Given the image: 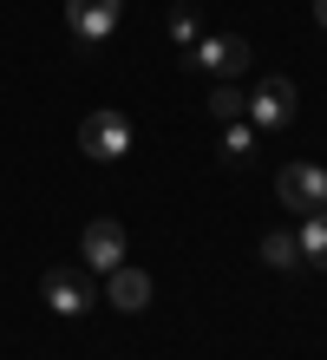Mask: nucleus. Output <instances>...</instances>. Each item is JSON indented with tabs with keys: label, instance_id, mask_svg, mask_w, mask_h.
<instances>
[{
	"label": "nucleus",
	"instance_id": "nucleus-1",
	"mask_svg": "<svg viewBox=\"0 0 327 360\" xmlns=\"http://www.w3.org/2000/svg\"><path fill=\"white\" fill-rule=\"evenodd\" d=\"M184 72L243 79V72H249V39H243V33H203L196 46H184Z\"/></svg>",
	"mask_w": 327,
	"mask_h": 360
},
{
	"label": "nucleus",
	"instance_id": "nucleus-2",
	"mask_svg": "<svg viewBox=\"0 0 327 360\" xmlns=\"http://www.w3.org/2000/svg\"><path fill=\"white\" fill-rule=\"evenodd\" d=\"M79 151L92 158V164H118V158H131V118L118 112V105L92 112V118L79 124Z\"/></svg>",
	"mask_w": 327,
	"mask_h": 360
},
{
	"label": "nucleus",
	"instance_id": "nucleus-3",
	"mask_svg": "<svg viewBox=\"0 0 327 360\" xmlns=\"http://www.w3.org/2000/svg\"><path fill=\"white\" fill-rule=\"evenodd\" d=\"M295 105H301L295 79L269 72V79H255V92H249V124H255V131H281V124L295 118Z\"/></svg>",
	"mask_w": 327,
	"mask_h": 360
},
{
	"label": "nucleus",
	"instance_id": "nucleus-4",
	"mask_svg": "<svg viewBox=\"0 0 327 360\" xmlns=\"http://www.w3.org/2000/svg\"><path fill=\"white\" fill-rule=\"evenodd\" d=\"M39 295H46V308L53 314H92V269H72V262H59L46 269V282H39Z\"/></svg>",
	"mask_w": 327,
	"mask_h": 360
},
{
	"label": "nucleus",
	"instance_id": "nucleus-5",
	"mask_svg": "<svg viewBox=\"0 0 327 360\" xmlns=\"http://www.w3.org/2000/svg\"><path fill=\"white\" fill-rule=\"evenodd\" d=\"M275 197L288 210H327V171L321 164H281L275 171Z\"/></svg>",
	"mask_w": 327,
	"mask_h": 360
},
{
	"label": "nucleus",
	"instance_id": "nucleus-6",
	"mask_svg": "<svg viewBox=\"0 0 327 360\" xmlns=\"http://www.w3.org/2000/svg\"><path fill=\"white\" fill-rule=\"evenodd\" d=\"M79 256H85V269H92V275H112V269L124 262V223H112V217L85 223V236H79Z\"/></svg>",
	"mask_w": 327,
	"mask_h": 360
},
{
	"label": "nucleus",
	"instance_id": "nucleus-7",
	"mask_svg": "<svg viewBox=\"0 0 327 360\" xmlns=\"http://www.w3.org/2000/svg\"><path fill=\"white\" fill-rule=\"evenodd\" d=\"M118 7L124 0H65V33H72L79 46H98V39L118 27Z\"/></svg>",
	"mask_w": 327,
	"mask_h": 360
},
{
	"label": "nucleus",
	"instance_id": "nucleus-8",
	"mask_svg": "<svg viewBox=\"0 0 327 360\" xmlns=\"http://www.w3.org/2000/svg\"><path fill=\"white\" fill-rule=\"evenodd\" d=\"M150 295H158V288H150V275H144L138 262H118L112 275H105V302H112L118 314H144Z\"/></svg>",
	"mask_w": 327,
	"mask_h": 360
},
{
	"label": "nucleus",
	"instance_id": "nucleus-9",
	"mask_svg": "<svg viewBox=\"0 0 327 360\" xmlns=\"http://www.w3.org/2000/svg\"><path fill=\"white\" fill-rule=\"evenodd\" d=\"M295 236H301V262H314L327 275V210H308V223H301Z\"/></svg>",
	"mask_w": 327,
	"mask_h": 360
},
{
	"label": "nucleus",
	"instance_id": "nucleus-10",
	"mask_svg": "<svg viewBox=\"0 0 327 360\" xmlns=\"http://www.w3.org/2000/svg\"><path fill=\"white\" fill-rule=\"evenodd\" d=\"M262 262L269 269H295L301 262V236L295 229H269V236H262Z\"/></svg>",
	"mask_w": 327,
	"mask_h": 360
},
{
	"label": "nucleus",
	"instance_id": "nucleus-11",
	"mask_svg": "<svg viewBox=\"0 0 327 360\" xmlns=\"http://www.w3.org/2000/svg\"><path fill=\"white\" fill-rule=\"evenodd\" d=\"M210 118H216V124H236V118H249V98L236 92V79H223V86L210 92Z\"/></svg>",
	"mask_w": 327,
	"mask_h": 360
},
{
	"label": "nucleus",
	"instance_id": "nucleus-12",
	"mask_svg": "<svg viewBox=\"0 0 327 360\" xmlns=\"http://www.w3.org/2000/svg\"><path fill=\"white\" fill-rule=\"evenodd\" d=\"M223 158H229V164H243V158H255V124H249V118H236L229 131H223Z\"/></svg>",
	"mask_w": 327,
	"mask_h": 360
},
{
	"label": "nucleus",
	"instance_id": "nucleus-13",
	"mask_svg": "<svg viewBox=\"0 0 327 360\" xmlns=\"http://www.w3.org/2000/svg\"><path fill=\"white\" fill-rule=\"evenodd\" d=\"M170 39H177V46H196V39H203V27H196L190 7H170Z\"/></svg>",
	"mask_w": 327,
	"mask_h": 360
},
{
	"label": "nucleus",
	"instance_id": "nucleus-14",
	"mask_svg": "<svg viewBox=\"0 0 327 360\" xmlns=\"http://www.w3.org/2000/svg\"><path fill=\"white\" fill-rule=\"evenodd\" d=\"M314 20H321V27H327V0H314Z\"/></svg>",
	"mask_w": 327,
	"mask_h": 360
}]
</instances>
